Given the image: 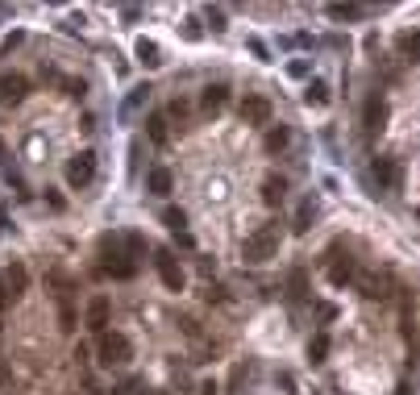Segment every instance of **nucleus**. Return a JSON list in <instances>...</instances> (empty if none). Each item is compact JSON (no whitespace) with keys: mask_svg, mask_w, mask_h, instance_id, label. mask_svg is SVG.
<instances>
[{"mask_svg":"<svg viewBox=\"0 0 420 395\" xmlns=\"http://www.w3.org/2000/svg\"><path fill=\"white\" fill-rule=\"evenodd\" d=\"M96 354H100V362H104V367H125V362L133 358V346H129V337H125V333H100Z\"/></svg>","mask_w":420,"mask_h":395,"instance_id":"3","label":"nucleus"},{"mask_svg":"<svg viewBox=\"0 0 420 395\" xmlns=\"http://www.w3.org/2000/svg\"><path fill=\"white\" fill-rule=\"evenodd\" d=\"M121 246H125L129 254H142V250H146V237H142V233H125V237H121Z\"/></svg>","mask_w":420,"mask_h":395,"instance_id":"29","label":"nucleus"},{"mask_svg":"<svg viewBox=\"0 0 420 395\" xmlns=\"http://www.w3.org/2000/svg\"><path fill=\"white\" fill-rule=\"evenodd\" d=\"M100 275H108V279H133L137 275V262H129L121 254V237L100 242Z\"/></svg>","mask_w":420,"mask_h":395,"instance_id":"1","label":"nucleus"},{"mask_svg":"<svg viewBox=\"0 0 420 395\" xmlns=\"http://www.w3.org/2000/svg\"><path fill=\"white\" fill-rule=\"evenodd\" d=\"M175 242H179V246H183V250H192V246H196V237H192V233H187V229H183V233H175Z\"/></svg>","mask_w":420,"mask_h":395,"instance_id":"37","label":"nucleus"},{"mask_svg":"<svg viewBox=\"0 0 420 395\" xmlns=\"http://www.w3.org/2000/svg\"><path fill=\"white\" fill-rule=\"evenodd\" d=\"M308 358L312 362H325L329 358V333H312L308 337Z\"/></svg>","mask_w":420,"mask_h":395,"instance_id":"24","label":"nucleus"},{"mask_svg":"<svg viewBox=\"0 0 420 395\" xmlns=\"http://www.w3.org/2000/svg\"><path fill=\"white\" fill-rule=\"evenodd\" d=\"M304 104L325 108V104H329V83H325V79H308V87H304Z\"/></svg>","mask_w":420,"mask_h":395,"instance_id":"16","label":"nucleus"},{"mask_svg":"<svg viewBox=\"0 0 420 395\" xmlns=\"http://www.w3.org/2000/svg\"><path fill=\"white\" fill-rule=\"evenodd\" d=\"M0 383H8V371H4V362H0Z\"/></svg>","mask_w":420,"mask_h":395,"instance_id":"41","label":"nucleus"},{"mask_svg":"<svg viewBox=\"0 0 420 395\" xmlns=\"http://www.w3.org/2000/svg\"><path fill=\"white\" fill-rule=\"evenodd\" d=\"M108 321H112L108 296H92V300H87V312H83V325H87L92 333H108Z\"/></svg>","mask_w":420,"mask_h":395,"instance_id":"7","label":"nucleus"},{"mask_svg":"<svg viewBox=\"0 0 420 395\" xmlns=\"http://www.w3.org/2000/svg\"><path fill=\"white\" fill-rule=\"evenodd\" d=\"M246 46H250V54H254V58H271V50H267V42H262V37H250Z\"/></svg>","mask_w":420,"mask_h":395,"instance_id":"34","label":"nucleus"},{"mask_svg":"<svg viewBox=\"0 0 420 395\" xmlns=\"http://www.w3.org/2000/svg\"><path fill=\"white\" fill-rule=\"evenodd\" d=\"M358 292H362V300H387L392 292H387V275H362L358 279Z\"/></svg>","mask_w":420,"mask_h":395,"instance_id":"14","label":"nucleus"},{"mask_svg":"<svg viewBox=\"0 0 420 395\" xmlns=\"http://www.w3.org/2000/svg\"><path fill=\"white\" fill-rule=\"evenodd\" d=\"M167 117H179V121H183V117H187V100H171V108H167Z\"/></svg>","mask_w":420,"mask_h":395,"instance_id":"35","label":"nucleus"},{"mask_svg":"<svg viewBox=\"0 0 420 395\" xmlns=\"http://www.w3.org/2000/svg\"><path fill=\"white\" fill-rule=\"evenodd\" d=\"M329 283L333 287H346L350 279H354V271H358V262L350 258V254H342V246H329Z\"/></svg>","mask_w":420,"mask_h":395,"instance_id":"6","label":"nucleus"},{"mask_svg":"<svg viewBox=\"0 0 420 395\" xmlns=\"http://www.w3.org/2000/svg\"><path fill=\"white\" fill-rule=\"evenodd\" d=\"M154 271H158V279H162L167 292H183L187 275H183V267H179V258L171 250H154Z\"/></svg>","mask_w":420,"mask_h":395,"instance_id":"5","label":"nucleus"},{"mask_svg":"<svg viewBox=\"0 0 420 395\" xmlns=\"http://www.w3.org/2000/svg\"><path fill=\"white\" fill-rule=\"evenodd\" d=\"M242 254H246V262H254V267L271 262V258L279 254V233H275V229H254V233L246 237Z\"/></svg>","mask_w":420,"mask_h":395,"instance_id":"2","label":"nucleus"},{"mask_svg":"<svg viewBox=\"0 0 420 395\" xmlns=\"http://www.w3.org/2000/svg\"><path fill=\"white\" fill-rule=\"evenodd\" d=\"M387 125V100L375 92V96H367V104H362V129L367 133H379Z\"/></svg>","mask_w":420,"mask_h":395,"instance_id":"8","label":"nucleus"},{"mask_svg":"<svg viewBox=\"0 0 420 395\" xmlns=\"http://www.w3.org/2000/svg\"><path fill=\"white\" fill-rule=\"evenodd\" d=\"M25 75H0V100L4 104H17V100H25Z\"/></svg>","mask_w":420,"mask_h":395,"instance_id":"15","label":"nucleus"},{"mask_svg":"<svg viewBox=\"0 0 420 395\" xmlns=\"http://www.w3.org/2000/svg\"><path fill=\"white\" fill-rule=\"evenodd\" d=\"M171 187H175V175H171L167 167H150V171H146V192H150V196H167Z\"/></svg>","mask_w":420,"mask_h":395,"instance_id":"13","label":"nucleus"},{"mask_svg":"<svg viewBox=\"0 0 420 395\" xmlns=\"http://www.w3.org/2000/svg\"><path fill=\"white\" fill-rule=\"evenodd\" d=\"M12 296H8V283H4V271H0V304H8Z\"/></svg>","mask_w":420,"mask_h":395,"instance_id":"39","label":"nucleus"},{"mask_svg":"<svg viewBox=\"0 0 420 395\" xmlns=\"http://www.w3.org/2000/svg\"><path fill=\"white\" fill-rule=\"evenodd\" d=\"M4 283H8V296H12V300H17V296H21V292H25V283H29V271H25V267H21V262H12V267H8V271H4Z\"/></svg>","mask_w":420,"mask_h":395,"instance_id":"18","label":"nucleus"},{"mask_svg":"<svg viewBox=\"0 0 420 395\" xmlns=\"http://www.w3.org/2000/svg\"><path fill=\"white\" fill-rule=\"evenodd\" d=\"M312 221H317V200L308 196V200L296 208V225H292V229H296V233H308V229H312Z\"/></svg>","mask_w":420,"mask_h":395,"instance_id":"20","label":"nucleus"},{"mask_svg":"<svg viewBox=\"0 0 420 395\" xmlns=\"http://www.w3.org/2000/svg\"><path fill=\"white\" fill-rule=\"evenodd\" d=\"M283 196H287V179H279V175H267V183H262V200L275 208V204H283Z\"/></svg>","mask_w":420,"mask_h":395,"instance_id":"17","label":"nucleus"},{"mask_svg":"<svg viewBox=\"0 0 420 395\" xmlns=\"http://www.w3.org/2000/svg\"><path fill=\"white\" fill-rule=\"evenodd\" d=\"M137 58H142L146 67H158V62H162V50H158V42H150V37H137Z\"/></svg>","mask_w":420,"mask_h":395,"instance_id":"22","label":"nucleus"},{"mask_svg":"<svg viewBox=\"0 0 420 395\" xmlns=\"http://www.w3.org/2000/svg\"><path fill=\"white\" fill-rule=\"evenodd\" d=\"M204 17H208V25H212L217 33L225 29V8H212V4H208V8H204Z\"/></svg>","mask_w":420,"mask_h":395,"instance_id":"30","label":"nucleus"},{"mask_svg":"<svg viewBox=\"0 0 420 395\" xmlns=\"http://www.w3.org/2000/svg\"><path fill=\"white\" fill-rule=\"evenodd\" d=\"M0 158H4V146H0Z\"/></svg>","mask_w":420,"mask_h":395,"instance_id":"43","label":"nucleus"},{"mask_svg":"<svg viewBox=\"0 0 420 395\" xmlns=\"http://www.w3.org/2000/svg\"><path fill=\"white\" fill-rule=\"evenodd\" d=\"M92 179H96V150H79V154H71V162H67V187L83 192Z\"/></svg>","mask_w":420,"mask_h":395,"instance_id":"4","label":"nucleus"},{"mask_svg":"<svg viewBox=\"0 0 420 395\" xmlns=\"http://www.w3.org/2000/svg\"><path fill=\"white\" fill-rule=\"evenodd\" d=\"M58 321H62V329H75V308H71L67 300L58 304Z\"/></svg>","mask_w":420,"mask_h":395,"instance_id":"32","label":"nucleus"},{"mask_svg":"<svg viewBox=\"0 0 420 395\" xmlns=\"http://www.w3.org/2000/svg\"><path fill=\"white\" fill-rule=\"evenodd\" d=\"M287 146H292V129H287V125H271V129H267V150L279 154V150H287Z\"/></svg>","mask_w":420,"mask_h":395,"instance_id":"19","label":"nucleus"},{"mask_svg":"<svg viewBox=\"0 0 420 395\" xmlns=\"http://www.w3.org/2000/svg\"><path fill=\"white\" fill-rule=\"evenodd\" d=\"M237 112H242L246 125H267V121H271V100H262V96H246Z\"/></svg>","mask_w":420,"mask_h":395,"instance_id":"9","label":"nucleus"},{"mask_svg":"<svg viewBox=\"0 0 420 395\" xmlns=\"http://www.w3.org/2000/svg\"><path fill=\"white\" fill-rule=\"evenodd\" d=\"M329 17H333V21H358L362 8H358V4H329Z\"/></svg>","mask_w":420,"mask_h":395,"instance_id":"25","label":"nucleus"},{"mask_svg":"<svg viewBox=\"0 0 420 395\" xmlns=\"http://www.w3.org/2000/svg\"><path fill=\"white\" fill-rule=\"evenodd\" d=\"M162 221L171 225V233H183V229H187V217H183L179 208H167V212H162Z\"/></svg>","mask_w":420,"mask_h":395,"instance_id":"27","label":"nucleus"},{"mask_svg":"<svg viewBox=\"0 0 420 395\" xmlns=\"http://www.w3.org/2000/svg\"><path fill=\"white\" fill-rule=\"evenodd\" d=\"M287 75H292V79H308V75H312L308 58H296V62H287Z\"/></svg>","mask_w":420,"mask_h":395,"instance_id":"28","label":"nucleus"},{"mask_svg":"<svg viewBox=\"0 0 420 395\" xmlns=\"http://www.w3.org/2000/svg\"><path fill=\"white\" fill-rule=\"evenodd\" d=\"M146 137H150L154 146H162V142H167V117H162V112H154V117L146 121Z\"/></svg>","mask_w":420,"mask_h":395,"instance_id":"23","label":"nucleus"},{"mask_svg":"<svg viewBox=\"0 0 420 395\" xmlns=\"http://www.w3.org/2000/svg\"><path fill=\"white\" fill-rule=\"evenodd\" d=\"M371 175H375L379 187H396V183H400V167H396V158H375V162H371Z\"/></svg>","mask_w":420,"mask_h":395,"instance_id":"12","label":"nucleus"},{"mask_svg":"<svg viewBox=\"0 0 420 395\" xmlns=\"http://www.w3.org/2000/svg\"><path fill=\"white\" fill-rule=\"evenodd\" d=\"M396 395H412V387H408V383H400V392Z\"/></svg>","mask_w":420,"mask_h":395,"instance_id":"40","label":"nucleus"},{"mask_svg":"<svg viewBox=\"0 0 420 395\" xmlns=\"http://www.w3.org/2000/svg\"><path fill=\"white\" fill-rule=\"evenodd\" d=\"M137 392H142V379H125L121 387H112L108 395H137Z\"/></svg>","mask_w":420,"mask_h":395,"instance_id":"33","label":"nucleus"},{"mask_svg":"<svg viewBox=\"0 0 420 395\" xmlns=\"http://www.w3.org/2000/svg\"><path fill=\"white\" fill-rule=\"evenodd\" d=\"M287 296H292V300H308V271L296 267V271L287 275Z\"/></svg>","mask_w":420,"mask_h":395,"instance_id":"21","label":"nucleus"},{"mask_svg":"<svg viewBox=\"0 0 420 395\" xmlns=\"http://www.w3.org/2000/svg\"><path fill=\"white\" fill-rule=\"evenodd\" d=\"M200 104H204V112H221L225 104H229V83H208L204 87V96H200Z\"/></svg>","mask_w":420,"mask_h":395,"instance_id":"11","label":"nucleus"},{"mask_svg":"<svg viewBox=\"0 0 420 395\" xmlns=\"http://www.w3.org/2000/svg\"><path fill=\"white\" fill-rule=\"evenodd\" d=\"M179 325H183V333H187V337H200V325H196V321H192V317H183V321H179Z\"/></svg>","mask_w":420,"mask_h":395,"instance_id":"36","label":"nucleus"},{"mask_svg":"<svg viewBox=\"0 0 420 395\" xmlns=\"http://www.w3.org/2000/svg\"><path fill=\"white\" fill-rule=\"evenodd\" d=\"M333 312H337L333 304H317V317H321V321H333Z\"/></svg>","mask_w":420,"mask_h":395,"instance_id":"38","label":"nucleus"},{"mask_svg":"<svg viewBox=\"0 0 420 395\" xmlns=\"http://www.w3.org/2000/svg\"><path fill=\"white\" fill-rule=\"evenodd\" d=\"M146 100H150V83H137V87H129V96L121 100L117 117H121V121H129L133 112H142V108H146Z\"/></svg>","mask_w":420,"mask_h":395,"instance_id":"10","label":"nucleus"},{"mask_svg":"<svg viewBox=\"0 0 420 395\" xmlns=\"http://www.w3.org/2000/svg\"><path fill=\"white\" fill-rule=\"evenodd\" d=\"M0 229H4V208H0Z\"/></svg>","mask_w":420,"mask_h":395,"instance_id":"42","label":"nucleus"},{"mask_svg":"<svg viewBox=\"0 0 420 395\" xmlns=\"http://www.w3.org/2000/svg\"><path fill=\"white\" fill-rule=\"evenodd\" d=\"M400 54L412 58V62H420V33H404V37H400Z\"/></svg>","mask_w":420,"mask_h":395,"instance_id":"26","label":"nucleus"},{"mask_svg":"<svg viewBox=\"0 0 420 395\" xmlns=\"http://www.w3.org/2000/svg\"><path fill=\"white\" fill-rule=\"evenodd\" d=\"M183 37H187V42H200V37H204V29H200V21H196V17H187V21H183Z\"/></svg>","mask_w":420,"mask_h":395,"instance_id":"31","label":"nucleus"}]
</instances>
